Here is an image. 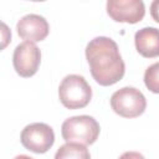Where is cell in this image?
I'll list each match as a JSON object with an SVG mask.
<instances>
[{"label":"cell","mask_w":159,"mask_h":159,"mask_svg":"<svg viewBox=\"0 0 159 159\" xmlns=\"http://www.w3.org/2000/svg\"><path fill=\"white\" fill-rule=\"evenodd\" d=\"M86 58L93 80L101 86H112L124 76V61L111 37L97 36L91 40L86 47Z\"/></svg>","instance_id":"cell-1"},{"label":"cell","mask_w":159,"mask_h":159,"mask_svg":"<svg viewBox=\"0 0 159 159\" xmlns=\"http://www.w3.org/2000/svg\"><path fill=\"white\" fill-rule=\"evenodd\" d=\"M61 103L68 109L86 107L92 98V88L83 76L67 75L58 87Z\"/></svg>","instance_id":"cell-2"},{"label":"cell","mask_w":159,"mask_h":159,"mask_svg":"<svg viewBox=\"0 0 159 159\" xmlns=\"http://www.w3.org/2000/svg\"><path fill=\"white\" fill-rule=\"evenodd\" d=\"M99 130L98 122L86 114L70 117L61 127V134L66 142H76L84 145L93 144L98 139Z\"/></svg>","instance_id":"cell-3"},{"label":"cell","mask_w":159,"mask_h":159,"mask_svg":"<svg viewBox=\"0 0 159 159\" xmlns=\"http://www.w3.org/2000/svg\"><path fill=\"white\" fill-rule=\"evenodd\" d=\"M111 107L123 118H135L144 113L147 99L144 94L134 87H123L111 97Z\"/></svg>","instance_id":"cell-4"},{"label":"cell","mask_w":159,"mask_h":159,"mask_svg":"<svg viewBox=\"0 0 159 159\" xmlns=\"http://www.w3.org/2000/svg\"><path fill=\"white\" fill-rule=\"evenodd\" d=\"M20 140L27 150L43 154L53 145L55 133L53 129L46 123H31L22 129Z\"/></svg>","instance_id":"cell-5"},{"label":"cell","mask_w":159,"mask_h":159,"mask_svg":"<svg viewBox=\"0 0 159 159\" xmlns=\"http://www.w3.org/2000/svg\"><path fill=\"white\" fill-rule=\"evenodd\" d=\"M41 63L40 48L30 41H24L16 46L12 55V65L16 73L21 77H32Z\"/></svg>","instance_id":"cell-6"},{"label":"cell","mask_w":159,"mask_h":159,"mask_svg":"<svg viewBox=\"0 0 159 159\" xmlns=\"http://www.w3.org/2000/svg\"><path fill=\"white\" fill-rule=\"evenodd\" d=\"M107 14L117 22L137 24L144 17L145 7L142 0H108Z\"/></svg>","instance_id":"cell-7"},{"label":"cell","mask_w":159,"mask_h":159,"mask_svg":"<svg viewBox=\"0 0 159 159\" xmlns=\"http://www.w3.org/2000/svg\"><path fill=\"white\" fill-rule=\"evenodd\" d=\"M16 30L22 40L35 43L47 37L50 25L43 16L37 14H27L17 21Z\"/></svg>","instance_id":"cell-8"},{"label":"cell","mask_w":159,"mask_h":159,"mask_svg":"<svg viewBox=\"0 0 159 159\" xmlns=\"http://www.w3.org/2000/svg\"><path fill=\"white\" fill-rule=\"evenodd\" d=\"M135 48L143 57L154 58L159 56V30L155 27H143L134 35Z\"/></svg>","instance_id":"cell-9"},{"label":"cell","mask_w":159,"mask_h":159,"mask_svg":"<svg viewBox=\"0 0 159 159\" xmlns=\"http://www.w3.org/2000/svg\"><path fill=\"white\" fill-rule=\"evenodd\" d=\"M53 159H91V154L84 144L67 142L58 148Z\"/></svg>","instance_id":"cell-10"},{"label":"cell","mask_w":159,"mask_h":159,"mask_svg":"<svg viewBox=\"0 0 159 159\" xmlns=\"http://www.w3.org/2000/svg\"><path fill=\"white\" fill-rule=\"evenodd\" d=\"M144 83L153 93H159V62L150 65L144 72Z\"/></svg>","instance_id":"cell-11"},{"label":"cell","mask_w":159,"mask_h":159,"mask_svg":"<svg viewBox=\"0 0 159 159\" xmlns=\"http://www.w3.org/2000/svg\"><path fill=\"white\" fill-rule=\"evenodd\" d=\"M150 15L154 21L159 22V0H154L150 4Z\"/></svg>","instance_id":"cell-12"},{"label":"cell","mask_w":159,"mask_h":159,"mask_svg":"<svg viewBox=\"0 0 159 159\" xmlns=\"http://www.w3.org/2000/svg\"><path fill=\"white\" fill-rule=\"evenodd\" d=\"M119 159H145V158L139 152H125L119 157Z\"/></svg>","instance_id":"cell-13"},{"label":"cell","mask_w":159,"mask_h":159,"mask_svg":"<svg viewBox=\"0 0 159 159\" xmlns=\"http://www.w3.org/2000/svg\"><path fill=\"white\" fill-rule=\"evenodd\" d=\"M14 159H34V158H31V157H29V155H24V154H20V155L15 157Z\"/></svg>","instance_id":"cell-14"}]
</instances>
